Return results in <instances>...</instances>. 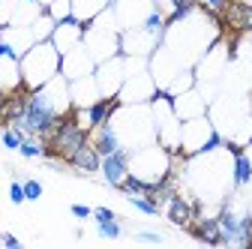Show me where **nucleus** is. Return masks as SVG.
<instances>
[{
  "instance_id": "nucleus-10",
  "label": "nucleus",
  "mask_w": 252,
  "mask_h": 249,
  "mask_svg": "<svg viewBox=\"0 0 252 249\" xmlns=\"http://www.w3.org/2000/svg\"><path fill=\"white\" fill-rule=\"evenodd\" d=\"M96 84H99V93L102 96H117L120 93V84L126 78V57L123 54H114L102 63H96Z\"/></svg>"
},
{
  "instance_id": "nucleus-22",
  "label": "nucleus",
  "mask_w": 252,
  "mask_h": 249,
  "mask_svg": "<svg viewBox=\"0 0 252 249\" xmlns=\"http://www.w3.org/2000/svg\"><path fill=\"white\" fill-rule=\"evenodd\" d=\"M54 27H57V21H54V18L42 9L33 21H30V33H33V39H36V42H42V39H51Z\"/></svg>"
},
{
  "instance_id": "nucleus-21",
  "label": "nucleus",
  "mask_w": 252,
  "mask_h": 249,
  "mask_svg": "<svg viewBox=\"0 0 252 249\" xmlns=\"http://www.w3.org/2000/svg\"><path fill=\"white\" fill-rule=\"evenodd\" d=\"M195 87V69L192 66H186V69H180L162 90L168 93V96H177V93H183V90H192Z\"/></svg>"
},
{
  "instance_id": "nucleus-17",
  "label": "nucleus",
  "mask_w": 252,
  "mask_h": 249,
  "mask_svg": "<svg viewBox=\"0 0 252 249\" xmlns=\"http://www.w3.org/2000/svg\"><path fill=\"white\" fill-rule=\"evenodd\" d=\"M66 165H72L75 171H81V174H96L99 171V165H102V153L96 150V147H93L90 144V138L72 153V156L66 159Z\"/></svg>"
},
{
  "instance_id": "nucleus-9",
  "label": "nucleus",
  "mask_w": 252,
  "mask_h": 249,
  "mask_svg": "<svg viewBox=\"0 0 252 249\" xmlns=\"http://www.w3.org/2000/svg\"><path fill=\"white\" fill-rule=\"evenodd\" d=\"M162 39L165 36L153 33V30H147L144 24L126 27V30H120V54H126V57H150L162 45Z\"/></svg>"
},
{
  "instance_id": "nucleus-27",
  "label": "nucleus",
  "mask_w": 252,
  "mask_h": 249,
  "mask_svg": "<svg viewBox=\"0 0 252 249\" xmlns=\"http://www.w3.org/2000/svg\"><path fill=\"white\" fill-rule=\"evenodd\" d=\"M0 141H3V147H6V150H18V147H21V141H24V132H21V129H15V126H6V129H3V135H0Z\"/></svg>"
},
{
  "instance_id": "nucleus-34",
  "label": "nucleus",
  "mask_w": 252,
  "mask_h": 249,
  "mask_svg": "<svg viewBox=\"0 0 252 249\" xmlns=\"http://www.w3.org/2000/svg\"><path fill=\"white\" fill-rule=\"evenodd\" d=\"M48 3H51V0H39V6H42V9H45V6H48Z\"/></svg>"
},
{
  "instance_id": "nucleus-30",
  "label": "nucleus",
  "mask_w": 252,
  "mask_h": 249,
  "mask_svg": "<svg viewBox=\"0 0 252 249\" xmlns=\"http://www.w3.org/2000/svg\"><path fill=\"white\" fill-rule=\"evenodd\" d=\"M93 219L96 222H111V219H120V216L111 207H93Z\"/></svg>"
},
{
  "instance_id": "nucleus-32",
  "label": "nucleus",
  "mask_w": 252,
  "mask_h": 249,
  "mask_svg": "<svg viewBox=\"0 0 252 249\" xmlns=\"http://www.w3.org/2000/svg\"><path fill=\"white\" fill-rule=\"evenodd\" d=\"M135 240H144V243H162V234H156V231H135Z\"/></svg>"
},
{
  "instance_id": "nucleus-6",
  "label": "nucleus",
  "mask_w": 252,
  "mask_h": 249,
  "mask_svg": "<svg viewBox=\"0 0 252 249\" xmlns=\"http://www.w3.org/2000/svg\"><path fill=\"white\" fill-rule=\"evenodd\" d=\"M126 57V54H123ZM156 81L150 75V63L147 57H126V78L120 84L117 102L123 105H138V102H150L156 96Z\"/></svg>"
},
{
  "instance_id": "nucleus-4",
  "label": "nucleus",
  "mask_w": 252,
  "mask_h": 249,
  "mask_svg": "<svg viewBox=\"0 0 252 249\" xmlns=\"http://www.w3.org/2000/svg\"><path fill=\"white\" fill-rule=\"evenodd\" d=\"M84 45H87V51L93 54L96 63L120 54V27H117L111 9H105L102 15H96L93 21L84 24Z\"/></svg>"
},
{
  "instance_id": "nucleus-25",
  "label": "nucleus",
  "mask_w": 252,
  "mask_h": 249,
  "mask_svg": "<svg viewBox=\"0 0 252 249\" xmlns=\"http://www.w3.org/2000/svg\"><path fill=\"white\" fill-rule=\"evenodd\" d=\"M45 12L54 21H66V18H72V0H51V3L45 6Z\"/></svg>"
},
{
  "instance_id": "nucleus-3",
  "label": "nucleus",
  "mask_w": 252,
  "mask_h": 249,
  "mask_svg": "<svg viewBox=\"0 0 252 249\" xmlns=\"http://www.w3.org/2000/svg\"><path fill=\"white\" fill-rule=\"evenodd\" d=\"M60 60H63V54L54 48L51 39L33 42L21 54V84H24V90H39L54 75H60Z\"/></svg>"
},
{
  "instance_id": "nucleus-8",
  "label": "nucleus",
  "mask_w": 252,
  "mask_h": 249,
  "mask_svg": "<svg viewBox=\"0 0 252 249\" xmlns=\"http://www.w3.org/2000/svg\"><path fill=\"white\" fill-rule=\"evenodd\" d=\"M213 123L207 114L201 117H192V120H180V153L183 156H195V153H201L213 135Z\"/></svg>"
},
{
  "instance_id": "nucleus-35",
  "label": "nucleus",
  "mask_w": 252,
  "mask_h": 249,
  "mask_svg": "<svg viewBox=\"0 0 252 249\" xmlns=\"http://www.w3.org/2000/svg\"><path fill=\"white\" fill-rule=\"evenodd\" d=\"M249 6H252V0H249Z\"/></svg>"
},
{
  "instance_id": "nucleus-1",
  "label": "nucleus",
  "mask_w": 252,
  "mask_h": 249,
  "mask_svg": "<svg viewBox=\"0 0 252 249\" xmlns=\"http://www.w3.org/2000/svg\"><path fill=\"white\" fill-rule=\"evenodd\" d=\"M207 117L222 132L225 144L243 147L252 138V93L249 90H219L207 105Z\"/></svg>"
},
{
  "instance_id": "nucleus-14",
  "label": "nucleus",
  "mask_w": 252,
  "mask_h": 249,
  "mask_svg": "<svg viewBox=\"0 0 252 249\" xmlns=\"http://www.w3.org/2000/svg\"><path fill=\"white\" fill-rule=\"evenodd\" d=\"M51 42H54V48H57L60 54L72 51L75 45H81V42H84V24H81L78 18H66V21H57L54 33H51Z\"/></svg>"
},
{
  "instance_id": "nucleus-15",
  "label": "nucleus",
  "mask_w": 252,
  "mask_h": 249,
  "mask_svg": "<svg viewBox=\"0 0 252 249\" xmlns=\"http://www.w3.org/2000/svg\"><path fill=\"white\" fill-rule=\"evenodd\" d=\"M231 189H246V186L252 183V159H249V153L243 147H231Z\"/></svg>"
},
{
  "instance_id": "nucleus-20",
  "label": "nucleus",
  "mask_w": 252,
  "mask_h": 249,
  "mask_svg": "<svg viewBox=\"0 0 252 249\" xmlns=\"http://www.w3.org/2000/svg\"><path fill=\"white\" fill-rule=\"evenodd\" d=\"M108 6H111V0H72V18H78L81 24H87L96 15H102Z\"/></svg>"
},
{
  "instance_id": "nucleus-33",
  "label": "nucleus",
  "mask_w": 252,
  "mask_h": 249,
  "mask_svg": "<svg viewBox=\"0 0 252 249\" xmlns=\"http://www.w3.org/2000/svg\"><path fill=\"white\" fill-rule=\"evenodd\" d=\"M0 240H3V246H9V249H21V240L15 234H0Z\"/></svg>"
},
{
  "instance_id": "nucleus-18",
  "label": "nucleus",
  "mask_w": 252,
  "mask_h": 249,
  "mask_svg": "<svg viewBox=\"0 0 252 249\" xmlns=\"http://www.w3.org/2000/svg\"><path fill=\"white\" fill-rule=\"evenodd\" d=\"M24 87L21 84V57H9V54H0V90L12 93Z\"/></svg>"
},
{
  "instance_id": "nucleus-19",
  "label": "nucleus",
  "mask_w": 252,
  "mask_h": 249,
  "mask_svg": "<svg viewBox=\"0 0 252 249\" xmlns=\"http://www.w3.org/2000/svg\"><path fill=\"white\" fill-rule=\"evenodd\" d=\"M90 144L96 147L102 156H108V153H114L117 147H123L120 144V138H117V132H114V126H111V120L108 123H102V126H96V129H90Z\"/></svg>"
},
{
  "instance_id": "nucleus-28",
  "label": "nucleus",
  "mask_w": 252,
  "mask_h": 249,
  "mask_svg": "<svg viewBox=\"0 0 252 249\" xmlns=\"http://www.w3.org/2000/svg\"><path fill=\"white\" fill-rule=\"evenodd\" d=\"M24 183V198L27 201H39L42 198V183L36 180V177H27V180H21Z\"/></svg>"
},
{
  "instance_id": "nucleus-5",
  "label": "nucleus",
  "mask_w": 252,
  "mask_h": 249,
  "mask_svg": "<svg viewBox=\"0 0 252 249\" xmlns=\"http://www.w3.org/2000/svg\"><path fill=\"white\" fill-rule=\"evenodd\" d=\"M129 174L147 180V183H162L168 180L171 171V153L159 144V141H150L144 147L129 150Z\"/></svg>"
},
{
  "instance_id": "nucleus-31",
  "label": "nucleus",
  "mask_w": 252,
  "mask_h": 249,
  "mask_svg": "<svg viewBox=\"0 0 252 249\" xmlns=\"http://www.w3.org/2000/svg\"><path fill=\"white\" fill-rule=\"evenodd\" d=\"M69 210H72L75 219H90V216H93V207H87V204H72Z\"/></svg>"
},
{
  "instance_id": "nucleus-2",
  "label": "nucleus",
  "mask_w": 252,
  "mask_h": 249,
  "mask_svg": "<svg viewBox=\"0 0 252 249\" xmlns=\"http://www.w3.org/2000/svg\"><path fill=\"white\" fill-rule=\"evenodd\" d=\"M111 126H114V132L126 150H135V147L156 141V123H153L150 102H138V105L120 102L111 114Z\"/></svg>"
},
{
  "instance_id": "nucleus-26",
  "label": "nucleus",
  "mask_w": 252,
  "mask_h": 249,
  "mask_svg": "<svg viewBox=\"0 0 252 249\" xmlns=\"http://www.w3.org/2000/svg\"><path fill=\"white\" fill-rule=\"evenodd\" d=\"M96 231H99V237H105V240H117V237H123V225H120V219L96 222Z\"/></svg>"
},
{
  "instance_id": "nucleus-16",
  "label": "nucleus",
  "mask_w": 252,
  "mask_h": 249,
  "mask_svg": "<svg viewBox=\"0 0 252 249\" xmlns=\"http://www.w3.org/2000/svg\"><path fill=\"white\" fill-rule=\"evenodd\" d=\"M69 96H72V108H84L90 102H96L102 96L99 84H96V75H84V78L69 81Z\"/></svg>"
},
{
  "instance_id": "nucleus-11",
  "label": "nucleus",
  "mask_w": 252,
  "mask_h": 249,
  "mask_svg": "<svg viewBox=\"0 0 252 249\" xmlns=\"http://www.w3.org/2000/svg\"><path fill=\"white\" fill-rule=\"evenodd\" d=\"M96 72V60H93V54L87 51V45H75L72 51L63 54L60 60V75L66 81H75V78H84V75H93Z\"/></svg>"
},
{
  "instance_id": "nucleus-24",
  "label": "nucleus",
  "mask_w": 252,
  "mask_h": 249,
  "mask_svg": "<svg viewBox=\"0 0 252 249\" xmlns=\"http://www.w3.org/2000/svg\"><path fill=\"white\" fill-rule=\"evenodd\" d=\"M126 198H129V204H132L135 210H141V213H147V216H159V213H162V207L156 204L150 195H126Z\"/></svg>"
},
{
  "instance_id": "nucleus-12",
  "label": "nucleus",
  "mask_w": 252,
  "mask_h": 249,
  "mask_svg": "<svg viewBox=\"0 0 252 249\" xmlns=\"http://www.w3.org/2000/svg\"><path fill=\"white\" fill-rule=\"evenodd\" d=\"M171 105H174V114L180 120H192V117L207 114L210 102H207V96L198 87H192V90H183V93H177V96H171Z\"/></svg>"
},
{
  "instance_id": "nucleus-13",
  "label": "nucleus",
  "mask_w": 252,
  "mask_h": 249,
  "mask_svg": "<svg viewBox=\"0 0 252 249\" xmlns=\"http://www.w3.org/2000/svg\"><path fill=\"white\" fill-rule=\"evenodd\" d=\"M99 174H102V180L111 186V189H117V186L123 183V177L129 174V150H126V147H117L114 153L102 156Z\"/></svg>"
},
{
  "instance_id": "nucleus-7",
  "label": "nucleus",
  "mask_w": 252,
  "mask_h": 249,
  "mask_svg": "<svg viewBox=\"0 0 252 249\" xmlns=\"http://www.w3.org/2000/svg\"><path fill=\"white\" fill-rule=\"evenodd\" d=\"M87 141V132L75 123L72 111L63 114L54 126L42 135V144H45V156H60V159H69L72 153Z\"/></svg>"
},
{
  "instance_id": "nucleus-23",
  "label": "nucleus",
  "mask_w": 252,
  "mask_h": 249,
  "mask_svg": "<svg viewBox=\"0 0 252 249\" xmlns=\"http://www.w3.org/2000/svg\"><path fill=\"white\" fill-rule=\"evenodd\" d=\"M18 153H21L24 159H42V156H45V144H42L39 138H33V135H24Z\"/></svg>"
},
{
  "instance_id": "nucleus-29",
  "label": "nucleus",
  "mask_w": 252,
  "mask_h": 249,
  "mask_svg": "<svg viewBox=\"0 0 252 249\" xmlns=\"http://www.w3.org/2000/svg\"><path fill=\"white\" fill-rule=\"evenodd\" d=\"M9 201H12V204H24V201H27V198H24V183H21V180H12V183H9Z\"/></svg>"
}]
</instances>
